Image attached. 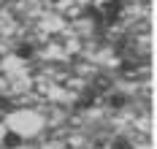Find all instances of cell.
<instances>
[{"label":"cell","instance_id":"1","mask_svg":"<svg viewBox=\"0 0 157 149\" xmlns=\"http://www.w3.org/2000/svg\"><path fill=\"white\" fill-rule=\"evenodd\" d=\"M6 144H8V147H16V144H19V136H16V133H8V136H6Z\"/></svg>","mask_w":157,"mask_h":149},{"label":"cell","instance_id":"2","mask_svg":"<svg viewBox=\"0 0 157 149\" xmlns=\"http://www.w3.org/2000/svg\"><path fill=\"white\" fill-rule=\"evenodd\" d=\"M111 149H133V147L127 144L125 138H119V141H114V147H111Z\"/></svg>","mask_w":157,"mask_h":149}]
</instances>
